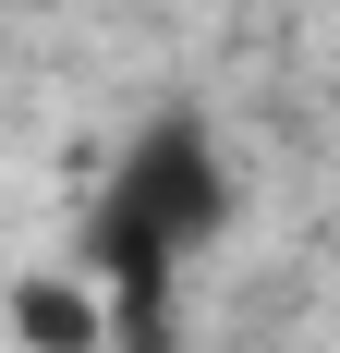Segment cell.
<instances>
[{
  "label": "cell",
  "instance_id": "1",
  "mask_svg": "<svg viewBox=\"0 0 340 353\" xmlns=\"http://www.w3.org/2000/svg\"><path fill=\"white\" fill-rule=\"evenodd\" d=\"M219 232H231V159L206 134V110L134 122L122 159H109V183H98V219H85V256H98L122 353H170V292H182V268Z\"/></svg>",
  "mask_w": 340,
  "mask_h": 353
},
{
  "label": "cell",
  "instance_id": "2",
  "mask_svg": "<svg viewBox=\"0 0 340 353\" xmlns=\"http://www.w3.org/2000/svg\"><path fill=\"white\" fill-rule=\"evenodd\" d=\"M12 341L25 353H109V292L98 281H12Z\"/></svg>",
  "mask_w": 340,
  "mask_h": 353
}]
</instances>
